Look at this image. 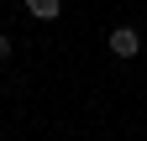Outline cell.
Returning a JSON list of instances; mask_svg holds the SVG:
<instances>
[{
	"instance_id": "6da1fadb",
	"label": "cell",
	"mask_w": 147,
	"mask_h": 141,
	"mask_svg": "<svg viewBox=\"0 0 147 141\" xmlns=\"http://www.w3.org/2000/svg\"><path fill=\"white\" fill-rule=\"evenodd\" d=\"M110 52H116V58H137L142 52V31L137 26H116L110 31Z\"/></svg>"
},
{
	"instance_id": "7a4b0ae2",
	"label": "cell",
	"mask_w": 147,
	"mask_h": 141,
	"mask_svg": "<svg viewBox=\"0 0 147 141\" xmlns=\"http://www.w3.org/2000/svg\"><path fill=\"white\" fill-rule=\"evenodd\" d=\"M26 16H37V21H58V16H63V0H26Z\"/></svg>"
},
{
	"instance_id": "3957f363",
	"label": "cell",
	"mask_w": 147,
	"mask_h": 141,
	"mask_svg": "<svg viewBox=\"0 0 147 141\" xmlns=\"http://www.w3.org/2000/svg\"><path fill=\"white\" fill-rule=\"evenodd\" d=\"M0 58H11V37H0Z\"/></svg>"
}]
</instances>
